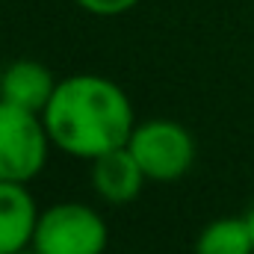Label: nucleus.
I'll list each match as a JSON object with an SVG mask.
<instances>
[{
	"instance_id": "obj_5",
	"label": "nucleus",
	"mask_w": 254,
	"mask_h": 254,
	"mask_svg": "<svg viewBox=\"0 0 254 254\" xmlns=\"http://www.w3.org/2000/svg\"><path fill=\"white\" fill-rule=\"evenodd\" d=\"M39 207L27 184L0 181V254H18L33 246Z\"/></svg>"
},
{
	"instance_id": "obj_2",
	"label": "nucleus",
	"mask_w": 254,
	"mask_h": 254,
	"mask_svg": "<svg viewBox=\"0 0 254 254\" xmlns=\"http://www.w3.org/2000/svg\"><path fill=\"white\" fill-rule=\"evenodd\" d=\"M51 145L54 142L39 113L0 101V181H36L48 163Z\"/></svg>"
},
{
	"instance_id": "obj_8",
	"label": "nucleus",
	"mask_w": 254,
	"mask_h": 254,
	"mask_svg": "<svg viewBox=\"0 0 254 254\" xmlns=\"http://www.w3.org/2000/svg\"><path fill=\"white\" fill-rule=\"evenodd\" d=\"M195 254H254L246 216H222L201 228Z\"/></svg>"
},
{
	"instance_id": "obj_9",
	"label": "nucleus",
	"mask_w": 254,
	"mask_h": 254,
	"mask_svg": "<svg viewBox=\"0 0 254 254\" xmlns=\"http://www.w3.org/2000/svg\"><path fill=\"white\" fill-rule=\"evenodd\" d=\"M80 9H86L89 15H98V18H119L130 12L139 0H74Z\"/></svg>"
},
{
	"instance_id": "obj_11",
	"label": "nucleus",
	"mask_w": 254,
	"mask_h": 254,
	"mask_svg": "<svg viewBox=\"0 0 254 254\" xmlns=\"http://www.w3.org/2000/svg\"><path fill=\"white\" fill-rule=\"evenodd\" d=\"M18 254H36V249L30 246V249H24V252H18Z\"/></svg>"
},
{
	"instance_id": "obj_10",
	"label": "nucleus",
	"mask_w": 254,
	"mask_h": 254,
	"mask_svg": "<svg viewBox=\"0 0 254 254\" xmlns=\"http://www.w3.org/2000/svg\"><path fill=\"white\" fill-rule=\"evenodd\" d=\"M246 225H249V234H252V246H254V207L246 213Z\"/></svg>"
},
{
	"instance_id": "obj_6",
	"label": "nucleus",
	"mask_w": 254,
	"mask_h": 254,
	"mask_svg": "<svg viewBox=\"0 0 254 254\" xmlns=\"http://www.w3.org/2000/svg\"><path fill=\"white\" fill-rule=\"evenodd\" d=\"M145 172L130 154V148H116L92 160V190L107 204H130L145 187Z\"/></svg>"
},
{
	"instance_id": "obj_1",
	"label": "nucleus",
	"mask_w": 254,
	"mask_h": 254,
	"mask_svg": "<svg viewBox=\"0 0 254 254\" xmlns=\"http://www.w3.org/2000/svg\"><path fill=\"white\" fill-rule=\"evenodd\" d=\"M42 119L51 142L63 154L89 163L101 154L125 148L136 127L127 92L101 74L63 77Z\"/></svg>"
},
{
	"instance_id": "obj_3",
	"label": "nucleus",
	"mask_w": 254,
	"mask_h": 254,
	"mask_svg": "<svg viewBox=\"0 0 254 254\" xmlns=\"http://www.w3.org/2000/svg\"><path fill=\"white\" fill-rule=\"evenodd\" d=\"M127 148L151 184H175L195 163L192 133L172 119H151L136 125L127 139Z\"/></svg>"
},
{
	"instance_id": "obj_7",
	"label": "nucleus",
	"mask_w": 254,
	"mask_h": 254,
	"mask_svg": "<svg viewBox=\"0 0 254 254\" xmlns=\"http://www.w3.org/2000/svg\"><path fill=\"white\" fill-rule=\"evenodd\" d=\"M57 83L60 80L51 74L48 65L36 60H15L0 71V101H9L42 116L48 101L54 98Z\"/></svg>"
},
{
	"instance_id": "obj_4",
	"label": "nucleus",
	"mask_w": 254,
	"mask_h": 254,
	"mask_svg": "<svg viewBox=\"0 0 254 254\" xmlns=\"http://www.w3.org/2000/svg\"><path fill=\"white\" fill-rule=\"evenodd\" d=\"M110 243L107 222L80 201H63L39 213L33 234L36 254H104Z\"/></svg>"
}]
</instances>
